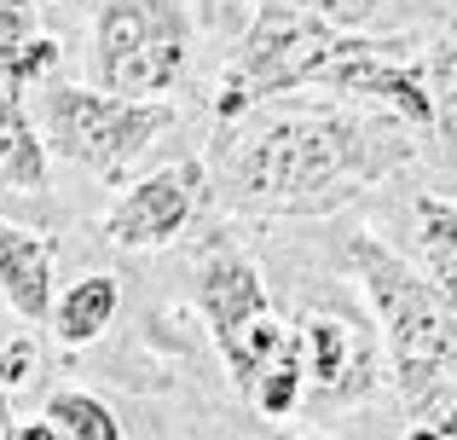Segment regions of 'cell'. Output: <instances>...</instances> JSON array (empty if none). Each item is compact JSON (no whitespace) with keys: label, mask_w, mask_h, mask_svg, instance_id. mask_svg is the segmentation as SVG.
Masks as SVG:
<instances>
[{"label":"cell","mask_w":457,"mask_h":440,"mask_svg":"<svg viewBox=\"0 0 457 440\" xmlns=\"http://www.w3.org/2000/svg\"><path fill=\"white\" fill-rule=\"evenodd\" d=\"M423 139L370 104L255 111L214 139L209 197L232 220H324L405 174Z\"/></svg>","instance_id":"6da1fadb"},{"label":"cell","mask_w":457,"mask_h":440,"mask_svg":"<svg viewBox=\"0 0 457 440\" xmlns=\"http://www.w3.org/2000/svg\"><path fill=\"white\" fill-rule=\"evenodd\" d=\"M342 249L370 295V313H377L382 371L411 411L417 400H428L440 383L457 377V307L377 232H353Z\"/></svg>","instance_id":"7a4b0ae2"},{"label":"cell","mask_w":457,"mask_h":440,"mask_svg":"<svg viewBox=\"0 0 457 440\" xmlns=\"http://www.w3.org/2000/svg\"><path fill=\"white\" fill-rule=\"evenodd\" d=\"M336 41L342 35L324 18H312L302 0H261L237 53L214 81V128H237L244 116L312 87V70L330 58Z\"/></svg>","instance_id":"3957f363"},{"label":"cell","mask_w":457,"mask_h":440,"mask_svg":"<svg viewBox=\"0 0 457 440\" xmlns=\"http://www.w3.org/2000/svg\"><path fill=\"white\" fill-rule=\"evenodd\" d=\"M191 295H197V313L209 319V336L220 348V365L232 377L237 394H255L261 371L278 360V348L290 342V325L278 319L267 295L261 267L237 249V237L214 232L197 249V267H191Z\"/></svg>","instance_id":"277c9868"},{"label":"cell","mask_w":457,"mask_h":440,"mask_svg":"<svg viewBox=\"0 0 457 440\" xmlns=\"http://www.w3.org/2000/svg\"><path fill=\"white\" fill-rule=\"evenodd\" d=\"M179 104L168 99H116L76 81H41V139L53 157L122 186L128 169L151 151L156 134H168Z\"/></svg>","instance_id":"5b68a950"},{"label":"cell","mask_w":457,"mask_h":440,"mask_svg":"<svg viewBox=\"0 0 457 440\" xmlns=\"http://www.w3.org/2000/svg\"><path fill=\"white\" fill-rule=\"evenodd\" d=\"M191 70L179 0H93V81L116 99H168Z\"/></svg>","instance_id":"8992f818"},{"label":"cell","mask_w":457,"mask_h":440,"mask_svg":"<svg viewBox=\"0 0 457 440\" xmlns=\"http://www.w3.org/2000/svg\"><path fill=\"white\" fill-rule=\"evenodd\" d=\"M295 342H302V406L336 411V406H359V400L377 394L382 348L347 313H302L295 319Z\"/></svg>","instance_id":"52a82bcc"},{"label":"cell","mask_w":457,"mask_h":440,"mask_svg":"<svg viewBox=\"0 0 457 440\" xmlns=\"http://www.w3.org/2000/svg\"><path fill=\"white\" fill-rule=\"evenodd\" d=\"M203 197H209V162L179 157V162L145 174V180H128L122 192H116V203L104 209V237H111L116 249H134V255L168 249L191 226Z\"/></svg>","instance_id":"ba28073f"},{"label":"cell","mask_w":457,"mask_h":440,"mask_svg":"<svg viewBox=\"0 0 457 440\" xmlns=\"http://www.w3.org/2000/svg\"><path fill=\"white\" fill-rule=\"evenodd\" d=\"M53 255L58 244L46 232L0 220V295L23 325H46L53 313Z\"/></svg>","instance_id":"9c48e42d"},{"label":"cell","mask_w":457,"mask_h":440,"mask_svg":"<svg viewBox=\"0 0 457 440\" xmlns=\"http://www.w3.org/2000/svg\"><path fill=\"white\" fill-rule=\"evenodd\" d=\"M116 313H122V284H116L111 272H87V278H76L53 302L46 325H53V336L64 342V348H87V342H99L104 330L116 325Z\"/></svg>","instance_id":"30bf717a"},{"label":"cell","mask_w":457,"mask_h":440,"mask_svg":"<svg viewBox=\"0 0 457 440\" xmlns=\"http://www.w3.org/2000/svg\"><path fill=\"white\" fill-rule=\"evenodd\" d=\"M46 139L35 128L23 93H0V186L12 192H46Z\"/></svg>","instance_id":"8fae6325"},{"label":"cell","mask_w":457,"mask_h":440,"mask_svg":"<svg viewBox=\"0 0 457 440\" xmlns=\"http://www.w3.org/2000/svg\"><path fill=\"white\" fill-rule=\"evenodd\" d=\"M411 220H417L423 278L457 307V197H446V192H417Z\"/></svg>","instance_id":"7c38bea8"},{"label":"cell","mask_w":457,"mask_h":440,"mask_svg":"<svg viewBox=\"0 0 457 440\" xmlns=\"http://www.w3.org/2000/svg\"><path fill=\"white\" fill-rule=\"evenodd\" d=\"M423 87L428 111H435L428 139H440V157H457V35H440L423 46Z\"/></svg>","instance_id":"4fadbf2b"},{"label":"cell","mask_w":457,"mask_h":440,"mask_svg":"<svg viewBox=\"0 0 457 440\" xmlns=\"http://www.w3.org/2000/svg\"><path fill=\"white\" fill-rule=\"evenodd\" d=\"M41 418L53 423L58 440H128L122 418H116L99 394H87V388H58Z\"/></svg>","instance_id":"5bb4252c"},{"label":"cell","mask_w":457,"mask_h":440,"mask_svg":"<svg viewBox=\"0 0 457 440\" xmlns=\"http://www.w3.org/2000/svg\"><path fill=\"white\" fill-rule=\"evenodd\" d=\"M255 411L267 423H278V418H290V411H302V342H295V330H290V342L278 348V360L261 371V383H255Z\"/></svg>","instance_id":"9a60e30c"},{"label":"cell","mask_w":457,"mask_h":440,"mask_svg":"<svg viewBox=\"0 0 457 440\" xmlns=\"http://www.w3.org/2000/svg\"><path fill=\"white\" fill-rule=\"evenodd\" d=\"M58 58H64V46H58L53 35L29 41V46H23V53L6 64V70H0V93H29V87H41V81H53Z\"/></svg>","instance_id":"2e32d148"},{"label":"cell","mask_w":457,"mask_h":440,"mask_svg":"<svg viewBox=\"0 0 457 440\" xmlns=\"http://www.w3.org/2000/svg\"><path fill=\"white\" fill-rule=\"evenodd\" d=\"M41 6L35 0H0V70L23 53L29 41H41Z\"/></svg>","instance_id":"e0dca14e"},{"label":"cell","mask_w":457,"mask_h":440,"mask_svg":"<svg viewBox=\"0 0 457 440\" xmlns=\"http://www.w3.org/2000/svg\"><path fill=\"white\" fill-rule=\"evenodd\" d=\"M302 6L312 12V18H324L336 35H365L370 12H377L382 0H302Z\"/></svg>","instance_id":"ac0fdd59"},{"label":"cell","mask_w":457,"mask_h":440,"mask_svg":"<svg viewBox=\"0 0 457 440\" xmlns=\"http://www.w3.org/2000/svg\"><path fill=\"white\" fill-rule=\"evenodd\" d=\"M411 418L423 423V429H435L440 440H457V377H452V383H440L428 400H417Z\"/></svg>","instance_id":"d6986e66"},{"label":"cell","mask_w":457,"mask_h":440,"mask_svg":"<svg viewBox=\"0 0 457 440\" xmlns=\"http://www.w3.org/2000/svg\"><path fill=\"white\" fill-rule=\"evenodd\" d=\"M35 365H41V353H35V342H29V336L6 342V348H0V400H6L18 383H29Z\"/></svg>","instance_id":"ffe728a7"},{"label":"cell","mask_w":457,"mask_h":440,"mask_svg":"<svg viewBox=\"0 0 457 440\" xmlns=\"http://www.w3.org/2000/svg\"><path fill=\"white\" fill-rule=\"evenodd\" d=\"M12 440H58V435H53V423H46V418H29V423L12 429Z\"/></svg>","instance_id":"44dd1931"},{"label":"cell","mask_w":457,"mask_h":440,"mask_svg":"<svg viewBox=\"0 0 457 440\" xmlns=\"http://www.w3.org/2000/svg\"><path fill=\"white\" fill-rule=\"evenodd\" d=\"M12 429H18V418H12V400H0V440H12Z\"/></svg>","instance_id":"7402d4cb"},{"label":"cell","mask_w":457,"mask_h":440,"mask_svg":"<svg viewBox=\"0 0 457 440\" xmlns=\"http://www.w3.org/2000/svg\"><path fill=\"white\" fill-rule=\"evenodd\" d=\"M400 440H440V435H435V429H423V423H411V429H405Z\"/></svg>","instance_id":"603a6c76"},{"label":"cell","mask_w":457,"mask_h":440,"mask_svg":"<svg viewBox=\"0 0 457 440\" xmlns=\"http://www.w3.org/2000/svg\"><path fill=\"white\" fill-rule=\"evenodd\" d=\"M70 6H87V0H70Z\"/></svg>","instance_id":"cb8c5ba5"},{"label":"cell","mask_w":457,"mask_h":440,"mask_svg":"<svg viewBox=\"0 0 457 440\" xmlns=\"http://www.w3.org/2000/svg\"><path fill=\"white\" fill-rule=\"evenodd\" d=\"M307 440H324V435H307Z\"/></svg>","instance_id":"d4e9b609"}]
</instances>
